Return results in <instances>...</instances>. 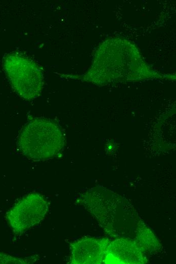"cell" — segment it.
<instances>
[{
	"mask_svg": "<svg viewBox=\"0 0 176 264\" xmlns=\"http://www.w3.org/2000/svg\"><path fill=\"white\" fill-rule=\"evenodd\" d=\"M48 209L47 202L39 193L25 196L8 211L7 219L17 234H22L43 220Z\"/></svg>",
	"mask_w": 176,
	"mask_h": 264,
	"instance_id": "4",
	"label": "cell"
},
{
	"mask_svg": "<svg viewBox=\"0 0 176 264\" xmlns=\"http://www.w3.org/2000/svg\"><path fill=\"white\" fill-rule=\"evenodd\" d=\"M3 64L12 88L19 96L30 101L40 95L43 74L35 60L23 53L13 52L5 55Z\"/></svg>",
	"mask_w": 176,
	"mask_h": 264,
	"instance_id": "3",
	"label": "cell"
},
{
	"mask_svg": "<svg viewBox=\"0 0 176 264\" xmlns=\"http://www.w3.org/2000/svg\"><path fill=\"white\" fill-rule=\"evenodd\" d=\"M17 145L21 153L28 158L47 160L55 157L61 151L64 138L61 129L54 121L37 117L24 125Z\"/></svg>",
	"mask_w": 176,
	"mask_h": 264,
	"instance_id": "2",
	"label": "cell"
},
{
	"mask_svg": "<svg viewBox=\"0 0 176 264\" xmlns=\"http://www.w3.org/2000/svg\"><path fill=\"white\" fill-rule=\"evenodd\" d=\"M80 201L110 236L132 240L144 251L160 248L153 233L124 197L106 188L95 187L84 192Z\"/></svg>",
	"mask_w": 176,
	"mask_h": 264,
	"instance_id": "1",
	"label": "cell"
},
{
	"mask_svg": "<svg viewBox=\"0 0 176 264\" xmlns=\"http://www.w3.org/2000/svg\"><path fill=\"white\" fill-rule=\"evenodd\" d=\"M110 241L82 238L71 244L70 262L77 264L105 263Z\"/></svg>",
	"mask_w": 176,
	"mask_h": 264,
	"instance_id": "5",
	"label": "cell"
},
{
	"mask_svg": "<svg viewBox=\"0 0 176 264\" xmlns=\"http://www.w3.org/2000/svg\"><path fill=\"white\" fill-rule=\"evenodd\" d=\"M0 263H24L26 262H25V261L21 259H17L16 258L6 255L5 257L3 256L0 257Z\"/></svg>",
	"mask_w": 176,
	"mask_h": 264,
	"instance_id": "7",
	"label": "cell"
},
{
	"mask_svg": "<svg viewBox=\"0 0 176 264\" xmlns=\"http://www.w3.org/2000/svg\"><path fill=\"white\" fill-rule=\"evenodd\" d=\"M144 252L134 241L118 238L110 241L105 263H143Z\"/></svg>",
	"mask_w": 176,
	"mask_h": 264,
	"instance_id": "6",
	"label": "cell"
}]
</instances>
